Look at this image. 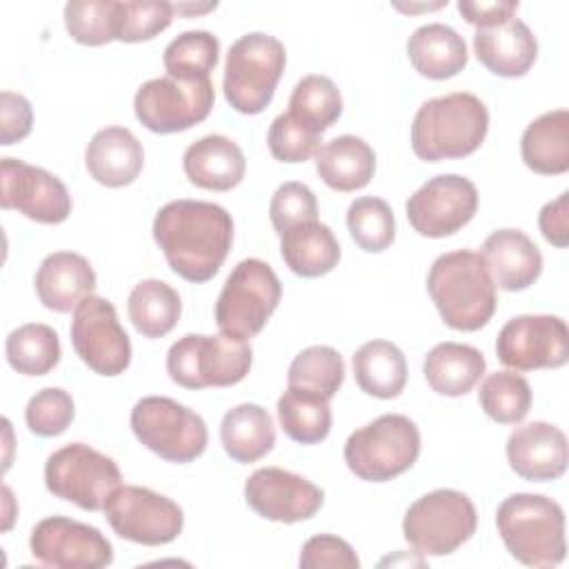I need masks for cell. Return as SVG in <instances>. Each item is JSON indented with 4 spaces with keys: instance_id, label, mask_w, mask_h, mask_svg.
Segmentation results:
<instances>
[{
    "instance_id": "9a60e30c",
    "label": "cell",
    "mask_w": 569,
    "mask_h": 569,
    "mask_svg": "<svg viewBox=\"0 0 569 569\" xmlns=\"http://www.w3.org/2000/svg\"><path fill=\"white\" fill-rule=\"evenodd\" d=\"M69 333L76 353L91 371L120 376L129 367L131 342L109 300L93 293L87 296L73 309Z\"/></svg>"
},
{
    "instance_id": "60d3db41",
    "label": "cell",
    "mask_w": 569,
    "mask_h": 569,
    "mask_svg": "<svg viewBox=\"0 0 569 569\" xmlns=\"http://www.w3.org/2000/svg\"><path fill=\"white\" fill-rule=\"evenodd\" d=\"M64 27L69 36L87 47H102L116 40V0H71L64 4Z\"/></svg>"
},
{
    "instance_id": "5b68a950",
    "label": "cell",
    "mask_w": 569,
    "mask_h": 569,
    "mask_svg": "<svg viewBox=\"0 0 569 569\" xmlns=\"http://www.w3.org/2000/svg\"><path fill=\"white\" fill-rule=\"evenodd\" d=\"M287 64L284 44L262 31L240 36L227 53L222 89L238 113H262L273 100Z\"/></svg>"
},
{
    "instance_id": "52a82bcc",
    "label": "cell",
    "mask_w": 569,
    "mask_h": 569,
    "mask_svg": "<svg viewBox=\"0 0 569 569\" xmlns=\"http://www.w3.org/2000/svg\"><path fill=\"white\" fill-rule=\"evenodd\" d=\"M282 296L276 271L260 258H247L233 267L216 300V325L233 340L258 336Z\"/></svg>"
},
{
    "instance_id": "4fadbf2b",
    "label": "cell",
    "mask_w": 569,
    "mask_h": 569,
    "mask_svg": "<svg viewBox=\"0 0 569 569\" xmlns=\"http://www.w3.org/2000/svg\"><path fill=\"white\" fill-rule=\"evenodd\" d=\"M104 516L116 536L147 547L173 542L184 525L182 509L171 498L136 485H120L107 498Z\"/></svg>"
},
{
    "instance_id": "ee69618b",
    "label": "cell",
    "mask_w": 569,
    "mask_h": 569,
    "mask_svg": "<svg viewBox=\"0 0 569 569\" xmlns=\"http://www.w3.org/2000/svg\"><path fill=\"white\" fill-rule=\"evenodd\" d=\"M267 144L280 162H305L320 149V133L298 122L291 113H280L269 127Z\"/></svg>"
},
{
    "instance_id": "d6a6232c",
    "label": "cell",
    "mask_w": 569,
    "mask_h": 569,
    "mask_svg": "<svg viewBox=\"0 0 569 569\" xmlns=\"http://www.w3.org/2000/svg\"><path fill=\"white\" fill-rule=\"evenodd\" d=\"M180 311L182 302L178 291L158 278L140 280L127 300L129 320L144 338L167 336L178 325Z\"/></svg>"
},
{
    "instance_id": "d4e9b609",
    "label": "cell",
    "mask_w": 569,
    "mask_h": 569,
    "mask_svg": "<svg viewBox=\"0 0 569 569\" xmlns=\"http://www.w3.org/2000/svg\"><path fill=\"white\" fill-rule=\"evenodd\" d=\"M182 169L189 182L200 189L229 191L242 182L247 160L231 138L211 133L187 147Z\"/></svg>"
},
{
    "instance_id": "9c48e42d",
    "label": "cell",
    "mask_w": 569,
    "mask_h": 569,
    "mask_svg": "<svg viewBox=\"0 0 569 569\" xmlns=\"http://www.w3.org/2000/svg\"><path fill=\"white\" fill-rule=\"evenodd\" d=\"M131 431L142 447L176 465L200 458L209 438L196 411L164 396H147L133 405Z\"/></svg>"
},
{
    "instance_id": "4316f807",
    "label": "cell",
    "mask_w": 569,
    "mask_h": 569,
    "mask_svg": "<svg viewBox=\"0 0 569 569\" xmlns=\"http://www.w3.org/2000/svg\"><path fill=\"white\" fill-rule=\"evenodd\" d=\"M316 171L333 191H356L371 182L376 171V153L358 136H338L316 151Z\"/></svg>"
},
{
    "instance_id": "7a4b0ae2",
    "label": "cell",
    "mask_w": 569,
    "mask_h": 569,
    "mask_svg": "<svg viewBox=\"0 0 569 569\" xmlns=\"http://www.w3.org/2000/svg\"><path fill=\"white\" fill-rule=\"evenodd\" d=\"M427 291L445 320L456 331H478L496 311V284L480 253L458 249L433 260Z\"/></svg>"
},
{
    "instance_id": "484cf974",
    "label": "cell",
    "mask_w": 569,
    "mask_h": 569,
    "mask_svg": "<svg viewBox=\"0 0 569 569\" xmlns=\"http://www.w3.org/2000/svg\"><path fill=\"white\" fill-rule=\"evenodd\" d=\"M407 56L413 69L431 80L458 76L469 60L462 36L442 22L418 27L407 42Z\"/></svg>"
},
{
    "instance_id": "f35d334b",
    "label": "cell",
    "mask_w": 569,
    "mask_h": 569,
    "mask_svg": "<svg viewBox=\"0 0 569 569\" xmlns=\"http://www.w3.org/2000/svg\"><path fill=\"white\" fill-rule=\"evenodd\" d=\"M345 380L342 356L327 345H313L302 349L289 365V387L316 391L331 400Z\"/></svg>"
},
{
    "instance_id": "d6986e66",
    "label": "cell",
    "mask_w": 569,
    "mask_h": 569,
    "mask_svg": "<svg viewBox=\"0 0 569 569\" xmlns=\"http://www.w3.org/2000/svg\"><path fill=\"white\" fill-rule=\"evenodd\" d=\"M244 500L258 516L291 525L313 518L325 502V491L293 471L262 467L247 478Z\"/></svg>"
},
{
    "instance_id": "836d02e7",
    "label": "cell",
    "mask_w": 569,
    "mask_h": 569,
    "mask_svg": "<svg viewBox=\"0 0 569 569\" xmlns=\"http://www.w3.org/2000/svg\"><path fill=\"white\" fill-rule=\"evenodd\" d=\"M278 420L291 440L300 445H316L331 431V407L329 400L316 391L287 387L278 398Z\"/></svg>"
},
{
    "instance_id": "ac0fdd59",
    "label": "cell",
    "mask_w": 569,
    "mask_h": 569,
    "mask_svg": "<svg viewBox=\"0 0 569 569\" xmlns=\"http://www.w3.org/2000/svg\"><path fill=\"white\" fill-rule=\"evenodd\" d=\"M0 204L42 224H60L71 213L64 182L18 158H2L0 162Z\"/></svg>"
},
{
    "instance_id": "8fae6325",
    "label": "cell",
    "mask_w": 569,
    "mask_h": 569,
    "mask_svg": "<svg viewBox=\"0 0 569 569\" xmlns=\"http://www.w3.org/2000/svg\"><path fill=\"white\" fill-rule=\"evenodd\" d=\"M122 476L113 458L84 442H69L44 462L47 489L84 511L104 509L107 498L120 487Z\"/></svg>"
},
{
    "instance_id": "7402d4cb",
    "label": "cell",
    "mask_w": 569,
    "mask_h": 569,
    "mask_svg": "<svg viewBox=\"0 0 569 569\" xmlns=\"http://www.w3.org/2000/svg\"><path fill=\"white\" fill-rule=\"evenodd\" d=\"M38 300L58 313H69L96 289L91 262L73 251L49 253L33 278Z\"/></svg>"
},
{
    "instance_id": "7dc6e473",
    "label": "cell",
    "mask_w": 569,
    "mask_h": 569,
    "mask_svg": "<svg viewBox=\"0 0 569 569\" xmlns=\"http://www.w3.org/2000/svg\"><path fill=\"white\" fill-rule=\"evenodd\" d=\"M0 111H2L0 140L4 147L24 140L31 133L33 111H31V102L24 96L13 93V91H2L0 93Z\"/></svg>"
},
{
    "instance_id": "1f68e13d",
    "label": "cell",
    "mask_w": 569,
    "mask_h": 569,
    "mask_svg": "<svg viewBox=\"0 0 569 569\" xmlns=\"http://www.w3.org/2000/svg\"><path fill=\"white\" fill-rule=\"evenodd\" d=\"M356 385L373 398H396L407 385L405 353L389 340H369L351 358Z\"/></svg>"
},
{
    "instance_id": "f546056e",
    "label": "cell",
    "mask_w": 569,
    "mask_h": 569,
    "mask_svg": "<svg viewBox=\"0 0 569 569\" xmlns=\"http://www.w3.org/2000/svg\"><path fill=\"white\" fill-rule=\"evenodd\" d=\"M220 440L231 460L240 465L256 462L276 445L273 418L264 407L242 402L222 416Z\"/></svg>"
},
{
    "instance_id": "ffe728a7",
    "label": "cell",
    "mask_w": 569,
    "mask_h": 569,
    "mask_svg": "<svg viewBox=\"0 0 569 569\" xmlns=\"http://www.w3.org/2000/svg\"><path fill=\"white\" fill-rule=\"evenodd\" d=\"M507 460L522 480H556L567 469V436L545 420L520 425L507 438Z\"/></svg>"
},
{
    "instance_id": "8992f818",
    "label": "cell",
    "mask_w": 569,
    "mask_h": 569,
    "mask_svg": "<svg viewBox=\"0 0 569 569\" xmlns=\"http://www.w3.org/2000/svg\"><path fill=\"white\" fill-rule=\"evenodd\" d=\"M420 456V429L402 413H385L356 429L345 442L349 471L367 482H387L413 467Z\"/></svg>"
},
{
    "instance_id": "cb8c5ba5",
    "label": "cell",
    "mask_w": 569,
    "mask_h": 569,
    "mask_svg": "<svg viewBox=\"0 0 569 569\" xmlns=\"http://www.w3.org/2000/svg\"><path fill=\"white\" fill-rule=\"evenodd\" d=\"M89 176L104 187L131 184L144 164V149L127 127H104L87 144Z\"/></svg>"
},
{
    "instance_id": "2e32d148",
    "label": "cell",
    "mask_w": 569,
    "mask_h": 569,
    "mask_svg": "<svg viewBox=\"0 0 569 569\" xmlns=\"http://www.w3.org/2000/svg\"><path fill=\"white\" fill-rule=\"evenodd\" d=\"M478 211L476 184L458 173L427 180L407 200V218L425 238H445L460 231Z\"/></svg>"
},
{
    "instance_id": "7c38bea8",
    "label": "cell",
    "mask_w": 569,
    "mask_h": 569,
    "mask_svg": "<svg viewBox=\"0 0 569 569\" xmlns=\"http://www.w3.org/2000/svg\"><path fill=\"white\" fill-rule=\"evenodd\" d=\"M216 93L209 78L180 80L160 76L147 80L133 98L136 118L153 133H178L202 122L213 107Z\"/></svg>"
},
{
    "instance_id": "277c9868",
    "label": "cell",
    "mask_w": 569,
    "mask_h": 569,
    "mask_svg": "<svg viewBox=\"0 0 569 569\" xmlns=\"http://www.w3.org/2000/svg\"><path fill=\"white\" fill-rule=\"evenodd\" d=\"M507 551L527 567H556L565 560V511L540 493H511L496 511Z\"/></svg>"
},
{
    "instance_id": "f6af8a7d",
    "label": "cell",
    "mask_w": 569,
    "mask_h": 569,
    "mask_svg": "<svg viewBox=\"0 0 569 569\" xmlns=\"http://www.w3.org/2000/svg\"><path fill=\"white\" fill-rule=\"evenodd\" d=\"M269 218L276 233H284L302 222L318 220V200L302 182H284L276 189L269 202Z\"/></svg>"
},
{
    "instance_id": "8d00e7d4",
    "label": "cell",
    "mask_w": 569,
    "mask_h": 569,
    "mask_svg": "<svg viewBox=\"0 0 569 569\" xmlns=\"http://www.w3.org/2000/svg\"><path fill=\"white\" fill-rule=\"evenodd\" d=\"M531 398L533 396L527 378L511 369L489 373L478 391L482 411L500 425H516L525 420L531 409Z\"/></svg>"
},
{
    "instance_id": "74e56055",
    "label": "cell",
    "mask_w": 569,
    "mask_h": 569,
    "mask_svg": "<svg viewBox=\"0 0 569 569\" xmlns=\"http://www.w3.org/2000/svg\"><path fill=\"white\" fill-rule=\"evenodd\" d=\"M220 42L213 33L196 29L173 38L162 56L167 76L180 80H204L216 69Z\"/></svg>"
},
{
    "instance_id": "7bdbcfd3",
    "label": "cell",
    "mask_w": 569,
    "mask_h": 569,
    "mask_svg": "<svg viewBox=\"0 0 569 569\" xmlns=\"http://www.w3.org/2000/svg\"><path fill=\"white\" fill-rule=\"evenodd\" d=\"M76 416L73 398L60 387L40 389L24 409V420L31 433L42 438H53L67 431Z\"/></svg>"
},
{
    "instance_id": "c3c4849f",
    "label": "cell",
    "mask_w": 569,
    "mask_h": 569,
    "mask_svg": "<svg viewBox=\"0 0 569 569\" xmlns=\"http://www.w3.org/2000/svg\"><path fill=\"white\" fill-rule=\"evenodd\" d=\"M567 202H569V191H562L556 200L547 202L540 209V216H538V227H540L545 240L551 242L558 249H565L569 244V211H567Z\"/></svg>"
},
{
    "instance_id": "44dd1931",
    "label": "cell",
    "mask_w": 569,
    "mask_h": 569,
    "mask_svg": "<svg viewBox=\"0 0 569 569\" xmlns=\"http://www.w3.org/2000/svg\"><path fill=\"white\" fill-rule=\"evenodd\" d=\"M482 260L496 287L522 291L531 287L542 271V253L520 229H498L482 242Z\"/></svg>"
},
{
    "instance_id": "4dcf8cb0",
    "label": "cell",
    "mask_w": 569,
    "mask_h": 569,
    "mask_svg": "<svg viewBox=\"0 0 569 569\" xmlns=\"http://www.w3.org/2000/svg\"><path fill=\"white\" fill-rule=\"evenodd\" d=\"M280 253L296 276L320 278L338 264L340 244L327 224L311 220L280 233Z\"/></svg>"
},
{
    "instance_id": "b9f144b4",
    "label": "cell",
    "mask_w": 569,
    "mask_h": 569,
    "mask_svg": "<svg viewBox=\"0 0 569 569\" xmlns=\"http://www.w3.org/2000/svg\"><path fill=\"white\" fill-rule=\"evenodd\" d=\"M173 4L164 0H131L118 2L116 40L144 42L162 33L173 20Z\"/></svg>"
},
{
    "instance_id": "6da1fadb",
    "label": "cell",
    "mask_w": 569,
    "mask_h": 569,
    "mask_svg": "<svg viewBox=\"0 0 569 569\" xmlns=\"http://www.w3.org/2000/svg\"><path fill=\"white\" fill-rule=\"evenodd\" d=\"M153 240L173 273L189 282L211 280L233 242L231 213L204 200H171L153 218Z\"/></svg>"
},
{
    "instance_id": "ba28073f",
    "label": "cell",
    "mask_w": 569,
    "mask_h": 569,
    "mask_svg": "<svg viewBox=\"0 0 569 569\" xmlns=\"http://www.w3.org/2000/svg\"><path fill=\"white\" fill-rule=\"evenodd\" d=\"M253 351L247 342L224 333H187L169 347L167 373L184 389L231 387L244 380L251 369Z\"/></svg>"
},
{
    "instance_id": "ab89813d",
    "label": "cell",
    "mask_w": 569,
    "mask_h": 569,
    "mask_svg": "<svg viewBox=\"0 0 569 569\" xmlns=\"http://www.w3.org/2000/svg\"><path fill=\"white\" fill-rule=\"evenodd\" d=\"M347 229L360 249L369 253L385 251L396 238L393 211L382 198H356L347 209Z\"/></svg>"
},
{
    "instance_id": "5bb4252c",
    "label": "cell",
    "mask_w": 569,
    "mask_h": 569,
    "mask_svg": "<svg viewBox=\"0 0 569 569\" xmlns=\"http://www.w3.org/2000/svg\"><path fill=\"white\" fill-rule=\"evenodd\" d=\"M496 356L511 371L558 369L569 360L567 322L549 313L516 316L500 329Z\"/></svg>"
},
{
    "instance_id": "bcb514c9",
    "label": "cell",
    "mask_w": 569,
    "mask_h": 569,
    "mask_svg": "<svg viewBox=\"0 0 569 569\" xmlns=\"http://www.w3.org/2000/svg\"><path fill=\"white\" fill-rule=\"evenodd\" d=\"M298 562L302 569H325V567L358 569L360 567V560L353 547L347 540L331 533H320L309 538L302 545Z\"/></svg>"
},
{
    "instance_id": "30bf717a",
    "label": "cell",
    "mask_w": 569,
    "mask_h": 569,
    "mask_svg": "<svg viewBox=\"0 0 569 569\" xmlns=\"http://www.w3.org/2000/svg\"><path fill=\"white\" fill-rule=\"evenodd\" d=\"M476 525L478 513L467 493L436 489L409 505L402 533L418 553L447 556L476 533Z\"/></svg>"
},
{
    "instance_id": "603a6c76",
    "label": "cell",
    "mask_w": 569,
    "mask_h": 569,
    "mask_svg": "<svg viewBox=\"0 0 569 569\" xmlns=\"http://www.w3.org/2000/svg\"><path fill=\"white\" fill-rule=\"evenodd\" d=\"M476 58L500 78L525 76L538 58V40L520 18H509L502 24L476 29Z\"/></svg>"
},
{
    "instance_id": "d590c367",
    "label": "cell",
    "mask_w": 569,
    "mask_h": 569,
    "mask_svg": "<svg viewBox=\"0 0 569 569\" xmlns=\"http://www.w3.org/2000/svg\"><path fill=\"white\" fill-rule=\"evenodd\" d=\"M287 113L322 136L340 118L342 96L331 78L311 73L296 82Z\"/></svg>"
},
{
    "instance_id": "681fc988",
    "label": "cell",
    "mask_w": 569,
    "mask_h": 569,
    "mask_svg": "<svg viewBox=\"0 0 569 569\" xmlns=\"http://www.w3.org/2000/svg\"><path fill=\"white\" fill-rule=\"evenodd\" d=\"M458 11L460 16L478 27V29H487V27H496L507 22L509 18L516 16L518 11V2L516 0H491V2H458Z\"/></svg>"
},
{
    "instance_id": "f1b7e54d",
    "label": "cell",
    "mask_w": 569,
    "mask_h": 569,
    "mask_svg": "<svg viewBox=\"0 0 569 569\" xmlns=\"http://www.w3.org/2000/svg\"><path fill=\"white\" fill-rule=\"evenodd\" d=\"M525 164L542 176L569 171V111L553 109L531 120L520 138Z\"/></svg>"
},
{
    "instance_id": "e575fe53",
    "label": "cell",
    "mask_w": 569,
    "mask_h": 569,
    "mask_svg": "<svg viewBox=\"0 0 569 569\" xmlns=\"http://www.w3.org/2000/svg\"><path fill=\"white\" fill-rule=\"evenodd\" d=\"M7 362L22 376L49 373L62 356L60 338L53 327L42 322H29L13 329L4 342Z\"/></svg>"
},
{
    "instance_id": "e0dca14e",
    "label": "cell",
    "mask_w": 569,
    "mask_h": 569,
    "mask_svg": "<svg viewBox=\"0 0 569 569\" xmlns=\"http://www.w3.org/2000/svg\"><path fill=\"white\" fill-rule=\"evenodd\" d=\"M29 547L40 565L53 569H102L113 562V547L100 529L67 516L40 520Z\"/></svg>"
},
{
    "instance_id": "3957f363",
    "label": "cell",
    "mask_w": 569,
    "mask_h": 569,
    "mask_svg": "<svg viewBox=\"0 0 569 569\" xmlns=\"http://www.w3.org/2000/svg\"><path fill=\"white\" fill-rule=\"evenodd\" d=\"M489 111L467 91L431 98L411 122V149L420 160L440 162L471 156L487 138Z\"/></svg>"
},
{
    "instance_id": "83f0119b",
    "label": "cell",
    "mask_w": 569,
    "mask_h": 569,
    "mask_svg": "<svg viewBox=\"0 0 569 569\" xmlns=\"http://www.w3.org/2000/svg\"><path fill=\"white\" fill-rule=\"evenodd\" d=\"M487 369L485 356L462 342H440L436 345L422 362V373L427 385L449 398L469 393Z\"/></svg>"
},
{
    "instance_id": "f907efd6",
    "label": "cell",
    "mask_w": 569,
    "mask_h": 569,
    "mask_svg": "<svg viewBox=\"0 0 569 569\" xmlns=\"http://www.w3.org/2000/svg\"><path fill=\"white\" fill-rule=\"evenodd\" d=\"M176 13H184V16H193V13H207L211 9H216V2L209 4H173Z\"/></svg>"
}]
</instances>
